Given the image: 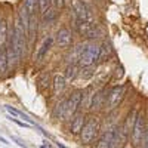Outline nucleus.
Segmentation results:
<instances>
[{
  "mask_svg": "<svg viewBox=\"0 0 148 148\" xmlns=\"http://www.w3.org/2000/svg\"><path fill=\"white\" fill-rule=\"evenodd\" d=\"M101 119L98 117L95 113H89L86 116V120H84V125L82 127V132H80V142L83 145H90L93 142H96V139L99 138L101 135Z\"/></svg>",
  "mask_w": 148,
  "mask_h": 148,
  "instance_id": "obj_1",
  "label": "nucleus"
},
{
  "mask_svg": "<svg viewBox=\"0 0 148 148\" xmlns=\"http://www.w3.org/2000/svg\"><path fill=\"white\" fill-rule=\"evenodd\" d=\"M53 46H55V37H53L52 33L46 34L39 43H36V46H34L36 49H33L31 56H30V58L33 59L34 65H37V67H43Z\"/></svg>",
  "mask_w": 148,
  "mask_h": 148,
  "instance_id": "obj_2",
  "label": "nucleus"
},
{
  "mask_svg": "<svg viewBox=\"0 0 148 148\" xmlns=\"http://www.w3.org/2000/svg\"><path fill=\"white\" fill-rule=\"evenodd\" d=\"M68 9L73 21L95 22V12L92 10L89 3H86L84 0H68Z\"/></svg>",
  "mask_w": 148,
  "mask_h": 148,
  "instance_id": "obj_3",
  "label": "nucleus"
},
{
  "mask_svg": "<svg viewBox=\"0 0 148 148\" xmlns=\"http://www.w3.org/2000/svg\"><path fill=\"white\" fill-rule=\"evenodd\" d=\"M99 47H101V42L83 40L82 55H80L79 65L80 67H84V65L98 64V59H99Z\"/></svg>",
  "mask_w": 148,
  "mask_h": 148,
  "instance_id": "obj_4",
  "label": "nucleus"
},
{
  "mask_svg": "<svg viewBox=\"0 0 148 148\" xmlns=\"http://www.w3.org/2000/svg\"><path fill=\"white\" fill-rule=\"evenodd\" d=\"M127 92V86L126 84H116L113 88L107 89V99H105V105H104V111L110 113L114 111L120 107V104L123 102Z\"/></svg>",
  "mask_w": 148,
  "mask_h": 148,
  "instance_id": "obj_5",
  "label": "nucleus"
},
{
  "mask_svg": "<svg viewBox=\"0 0 148 148\" xmlns=\"http://www.w3.org/2000/svg\"><path fill=\"white\" fill-rule=\"evenodd\" d=\"M82 93H83V89H76V90H71L65 96V114H64L62 123H68L71 120V117L80 111Z\"/></svg>",
  "mask_w": 148,
  "mask_h": 148,
  "instance_id": "obj_6",
  "label": "nucleus"
},
{
  "mask_svg": "<svg viewBox=\"0 0 148 148\" xmlns=\"http://www.w3.org/2000/svg\"><path fill=\"white\" fill-rule=\"evenodd\" d=\"M53 37H55V46L59 51H64V52L76 43V40H74V31L68 25H61L53 33Z\"/></svg>",
  "mask_w": 148,
  "mask_h": 148,
  "instance_id": "obj_7",
  "label": "nucleus"
},
{
  "mask_svg": "<svg viewBox=\"0 0 148 148\" xmlns=\"http://www.w3.org/2000/svg\"><path fill=\"white\" fill-rule=\"evenodd\" d=\"M145 132H147V125H145V117L142 113L138 114L136 121L133 125L130 138H132V145L133 147H139L141 144H144L145 141Z\"/></svg>",
  "mask_w": 148,
  "mask_h": 148,
  "instance_id": "obj_8",
  "label": "nucleus"
},
{
  "mask_svg": "<svg viewBox=\"0 0 148 148\" xmlns=\"http://www.w3.org/2000/svg\"><path fill=\"white\" fill-rule=\"evenodd\" d=\"M67 88H68V83L64 77L62 71H56L52 74V89H51V93L52 96L55 98H61L65 92H67Z\"/></svg>",
  "mask_w": 148,
  "mask_h": 148,
  "instance_id": "obj_9",
  "label": "nucleus"
},
{
  "mask_svg": "<svg viewBox=\"0 0 148 148\" xmlns=\"http://www.w3.org/2000/svg\"><path fill=\"white\" fill-rule=\"evenodd\" d=\"M36 88L39 93H49L52 89V73L49 70H42L36 77Z\"/></svg>",
  "mask_w": 148,
  "mask_h": 148,
  "instance_id": "obj_10",
  "label": "nucleus"
},
{
  "mask_svg": "<svg viewBox=\"0 0 148 148\" xmlns=\"http://www.w3.org/2000/svg\"><path fill=\"white\" fill-rule=\"evenodd\" d=\"M99 86H96L95 83L93 84H89L83 89V93H82V104H80V111L83 113H90V107H92V101H93V96H95V92Z\"/></svg>",
  "mask_w": 148,
  "mask_h": 148,
  "instance_id": "obj_11",
  "label": "nucleus"
},
{
  "mask_svg": "<svg viewBox=\"0 0 148 148\" xmlns=\"http://www.w3.org/2000/svg\"><path fill=\"white\" fill-rule=\"evenodd\" d=\"M82 46H83V40L74 43L70 49H67L64 53V65H79L80 61V55H82Z\"/></svg>",
  "mask_w": 148,
  "mask_h": 148,
  "instance_id": "obj_12",
  "label": "nucleus"
},
{
  "mask_svg": "<svg viewBox=\"0 0 148 148\" xmlns=\"http://www.w3.org/2000/svg\"><path fill=\"white\" fill-rule=\"evenodd\" d=\"M105 99H107V86H99L95 92L93 101H92V107H90V113H101L104 111V105H105Z\"/></svg>",
  "mask_w": 148,
  "mask_h": 148,
  "instance_id": "obj_13",
  "label": "nucleus"
},
{
  "mask_svg": "<svg viewBox=\"0 0 148 148\" xmlns=\"http://www.w3.org/2000/svg\"><path fill=\"white\" fill-rule=\"evenodd\" d=\"M86 113H83V111H79L77 114H74L71 117V120L68 121V132L71 135H80L82 132V127L84 125V120H86Z\"/></svg>",
  "mask_w": 148,
  "mask_h": 148,
  "instance_id": "obj_14",
  "label": "nucleus"
},
{
  "mask_svg": "<svg viewBox=\"0 0 148 148\" xmlns=\"http://www.w3.org/2000/svg\"><path fill=\"white\" fill-rule=\"evenodd\" d=\"M113 55H114V47H113V45H111L110 40L104 39V40L101 42V47H99V59H98V64L108 62Z\"/></svg>",
  "mask_w": 148,
  "mask_h": 148,
  "instance_id": "obj_15",
  "label": "nucleus"
},
{
  "mask_svg": "<svg viewBox=\"0 0 148 148\" xmlns=\"http://www.w3.org/2000/svg\"><path fill=\"white\" fill-rule=\"evenodd\" d=\"M64 114H65V96L64 98H58L56 104L52 107L51 111V117L56 121H62L64 120Z\"/></svg>",
  "mask_w": 148,
  "mask_h": 148,
  "instance_id": "obj_16",
  "label": "nucleus"
},
{
  "mask_svg": "<svg viewBox=\"0 0 148 148\" xmlns=\"http://www.w3.org/2000/svg\"><path fill=\"white\" fill-rule=\"evenodd\" d=\"M61 15V10H58L56 8H51V9H47L43 15H40V22H42V25H52V24H55L58 21Z\"/></svg>",
  "mask_w": 148,
  "mask_h": 148,
  "instance_id": "obj_17",
  "label": "nucleus"
},
{
  "mask_svg": "<svg viewBox=\"0 0 148 148\" xmlns=\"http://www.w3.org/2000/svg\"><path fill=\"white\" fill-rule=\"evenodd\" d=\"M79 73H80V65H64V70H62V74L67 80L68 84L74 83L77 79H79Z\"/></svg>",
  "mask_w": 148,
  "mask_h": 148,
  "instance_id": "obj_18",
  "label": "nucleus"
},
{
  "mask_svg": "<svg viewBox=\"0 0 148 148\" xmlns=\"http://www.w3.org/2000/svg\"><path fill=\"white\" fill-rule=\"evenodd\" d=\"M113 130H114V129L101 132V136L96 139V145H95V148H110L111 138H113Z\"/></svg>",
  "mask_w": 148,
  "mask_h": 148,
  "instance_id": "obj_19",
  "label": "nucleus"
},
{
  "mask_svg": "<svg viewBox=\"0 0 148 148\" xmlns=\"http://www.w3.org/2000/svg\"><path fill=\"white\" fill-rule=\"evenodd\" d=\"M96 68H98V64L80 67L79 79H83V80H90L92 77H95V74H96Z\"/></svg>",
  "mask_w": 148,
  "mask_h": 148,
  "instance_id": "obj_20",
  "label": "nucleus"
},
{
  "mask_svg": "<svg viewBox=\"0 0 148 148\" xmlns=\"http://www.w3.org/2000/svg\"><path fill=\"white\" fill-rule=\"evenodd\" d=\"M30 15H39V2L37 0H22L21 3Z\"/></svg>",
  "mask_w": 148,
  "mask_h": 148,
  "instance_id": "obj_21",
  "label": "nucleus"
},
{
  "mask_svg": "<svg viewBox=\"0 0 148 148\" xmlns=\"http://www.w3.org/2000/svg\"><path fill=\"white\" fill-rule=\"evenodd\" d=\"M6 110L9 111V114L12 116V117H22L24 119V121H27V123H30L31 126H36V123L27 116V114H24L22 111H19V110H16V108H14V107H9V105H6Z\"/></svg>",
  "mask_w": 148,
  "mask_h": 148,
  "instance_id": "obj_22",
  "label": "nucleus"
},
{
  "mask_svg": "<svg viewBox=\"0 0 148 148\" xmlns=\"http://www.w3.org/2000/svg\"><path fill=\"white\" fill-rule=\"evenodd\" d=\"M39 2V15H43L47 9H51L52 5V0H37Z\"/></svg>",
  "mask_w": 148,
  "mask_h": 148,
  "instance_id": "obj_23",
  "label": "nucleus"
},
{
  "mask_svg": "<svg viewBox=\"0 0 148 148\" xmlns=\"http://www.w3.org/2000/svg\"><path fill=\"white\" fill-rule=\"evenodd\" d=\"M52 5H53V8H56L58 10L62 12V9L67 5V0H52Z\"/></svg>",
  "mask_w": 148,
  "mask_h": 148,
  "instance_id": "obj_24",
  "label": "nucleus"
},
{
  "mask_svg": "<svg viewBox=\"0 0 148 148\" xmlns=\"http://www.w3.org/2000/svg\"><path fill=\"white\" fill-rule=\"evenodd\" d=\"M9 120H10V121H14V123H16V125H18V126H21V127H31L30 123H27V121H19L16 117H10Z\"/></svg>",
  "mask_w": 148,
  "mask_h": 148,
  "instance_id": "obj_25",
  "label": "nucleus"
},
{
  "mask_svg": "<svg viewBox=\"0 0 148 148\" xmlns=\"http://www.w3.org/2000/svg\"><path fill=\"white\" fill-rule=\"evenodd\" d=\"M121 148H135V147H133V145H130V144H127V142H126V144H125V145H123V147H121Z\"/></svg>",
  "mask_w": 148,
  "mask_h": 148,
  "instance_id": "obj_26",
  "label": "nucleus"
},
{
  "mask_svg": "<svg viewBox=\"0 0 148 148\" xmlns=\"http://www.w3.org/2000/svg\"><path fill=\"white\" fill-rule=\"evenodd\" d=\"M145 133H147V135H148V123H147V132H145Z\"/></svg>",
  "mask_w": 148,
  "mask_h": 148,
  "instance_id": "obj_27",
  "label": "nucleus"
},
{
  "mask_svg": "<svg viewBox=\"0 0 148 148\" xmlns=\"http://www.w3.org/2000/svg\"><path fill=\"white\" fill-rule=\"evenodd\" d=\"M40 148H46V147H40Z\"/></svg>",
  "mask_w": 148,
  "mask_h": 148,
  "instance_id": "obj_28",
  "label": "nucleus"
},
{
  "mask_svg": "<svg viewBox=\"0 0 148 148\" xmlns=\"http://www.w3.org/2000/svg\"><path fill=\"white\" fill-rule=\"evenodd\" d=\"M0 18H2V15H0Z\"/></svg>",
  "mask_w": 148,
  "mask_h": 148,
  "instance_id": "obj_29",
  "label": "nucleus"
}]
</instances>
